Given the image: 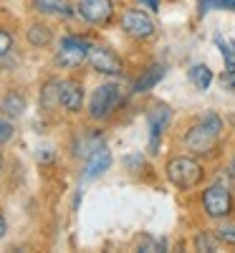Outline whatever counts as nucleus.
<instances>
[{
	"label": "nucleus",
	"instance_id": "423d86ee",
	"mask_svg": "<svg viewBox=\"0 0 235 253\" xmlns=\"http://www.w3.org/2000/svg\"><path fill=\"white\" fill-rule=\"evenodd\" d=\"M218 137H220V134H215L212 129H207V126L200 122V124H195V126H192V129L185 134V147H187L192 155H207L212 147H215Z\"/></svg>",
	"mask_w": 235,
	"mask_h": 253
},
{
	"label": "nucleus",
	"instance_id": "aec40b11",
	"mask_svg": "<svg viewBox=\"0 0 235 253\" xmlns=\"http://www.w3.org/2000/svg\"><path fill=\"white\" fill-rule=\"evenodd\" d=\"M167 248V243L164 241H155V238H139V243H137V251H144V253H155V251H164Z\"/></svg>",
	"mask_w": 235,
	"mask_h": 253
},
{
	"label": "nucleus",
	"instance_id": "0eeeda50",
	"mask_svg": "<svg viewBox=\"0 0 235 253\" xmlns=\"http://www.w3.org/2000/svg\"><path fill=\"white\" fill-rule=\"evenodd\" d=\"M91 69L99 71V74H106V76H119L121 74V61L114 51L104 48V46H91L89 48V58Z\"/></svg>",
	"mask_w": 235,
	"mask_h": 253
},
{
	"label": "nucleus",
	"instance_id": "2eb2a0df",
	"mask_svg": "<svg viewBox=\"0 0 235 253\" xmlns=\"http://www.w3.org/2000/svg\"><path fill=\"white\" fill-rule=\"evenodd\" d=\"M26 38H28V43H31V46H36V48H46V46H51L53 33H51V28L43 26V23H33V26L26 31Z\"/></svg>",
	"mask_w": 235,
	"mask_h": 253
},
{
	"label": "nucleus",
	"instance_id": "393cba45",
	"mask_svg": "<svg viewBox=\"0 0 235 253\" xmlns=\"http://www.w3.org/2000/svg\"><path fill=\"white\" fill-rule=\"evenodd\" d=\"M13 48V38L8 31H0V56H5L8 51Z\"/></svg>",
	"mask_w": 235,
	"mask_h": 253
},
{
	"label": "nucleus",
	"instance_id": "9b49d317",
	"mask_svg": "<svg viewBox=\"0 0 235 253\" xmlns=\"http://www.w3.org/2000/svg\"><path fill=\"white\" fill-rule=\"evenodd\" d=\"M112 167V152L101 144L99 150H94L89 157H86V167H83V180H94L99 175H104L106 170Z\"/></svg>",
	"mask_w": 235,
	"mask_h": 253
},
{
	"label": "nucleus",
	"instance_id": "a878e982",
	"mask_svg": "<svg viewBox=\"0 0 235 253\" xmlns=\"http://www.w3.org/2000/svg\"><path fill=\"white\" fill-rule=\"evenodd\" d=\"M124 165L134 170V167H139V165H142V155H129V157H124Z\"/></svg>",
	"mask_w": 235,
	"mask_h": 253
},
{
	"label": "nucleus",
	"instance_id": "39448f33",
	"mask_svg": "<svg viewBox=\"0 0 235 253\" xmlns=\"http://www.w3.org/2000/svg\"><path fill=\"white\" fill-rule=\"evenodd\" d=\"M169 119H172V112H169V107H164V104H157V107H152L147 112V124H149V152L157 155L159 152V137L162 132L167 129Z\"/></svg>",
	"mask_w": 235,
	"mask_h": 253
},
{
	"label": "nucleus",
	"instance_id": "20e7f679",
	"mask_svg": "<svg viewBox=\"0 0 235 253\" xmlns=\"http://www.w3.org/2000/svg\"><path fill=\"white\" fill-rule=\"evenodd\" d=\"M202 208L210 218H225L230 210H233V195H230V187L228 185H210L205 193H202Z\"/></svg>",
	"mask_w": 235,
	"mask_h": 253
},
{
	"label": "nucleus",
	"instance_id": "412c9836",
	"mask_svg": "<svg viewBox=\"0 0 235 253\" xmlns=\"http://www.w3.org/2000/svg\"><path fill=\"white\" fill-rule=\"evenodd\" d=\"M212 8H228L235 10V0H200V13H207Z\"/></svg>",
	"mask_w": 235,
	"mask_h": 253
},
{
	"label": "nucleus",
	"instance_id": "ddd939ff",
	"mask_svg": "<svg viewBox=\"0 0 235 253\" xmlns=\"http://www.w3.org/2000/svg\"><path fill=\"white\" fill-rule=\"evenodd\" d=\"M61 86H63V81L58 79H48L43 84V89H40V107L43 109H56L61 107Z\"/></svg>",
	"mask_w": 235,
	"mask_h": 253
},
{
	"label": "nucleus",
	"instance_id": "4be33fe9",
	"mask_svg": "<svg viewBox=\"0 0 235 253\" xmlns=\"http://www.w3.org/2000/svg\"><path fill=\"white\" fill-rule=\"evenodd\" d=\"M215 238H218V236H215ZM215 238H212L210 233H200V236L195 238V248H197V251H210V253L218 251V241H215Z\"/></svg>",
	"mask_w": 235,
	"mask_h": 253
},
{
	"label": "nucleus",
	"instance_id": "f8f14e48",
	"mask_svg": "<svg viewBox=\"0 0 235 253\" xmlns=\"http://www.w3.org/2000/svg\"><path fill=\"white\" fill-rule=\"evenodd\" d=\"M26 112V96L20 91H8L3 99H0V114H5L10 119L20 117Z\"/></svg>",
	"mask_w": 235,
	"mask_h": 253
},
{
	"label": "nucleus",
	"instance_id": "1a4fd4ad",
	"mask_svg": "<svg viewBox=\"0 0 235 253\" xmlns=\"http://www.w3.org/2000/svg\"><path fill=\"white\" fill-rule=\"evenodd\" d=\"M78 15L89 23H106L114 15V5L112 0H81L78 3Z\"/></svg>",
	"mask_w": 235,
	"mask_h": 253
},
{
	"label": "nucleus",
	"instance_id": "9d476101",
	"mask_svg": "<svg viewBox=\"0 0 235 253\" xmlns=\"http://www.w3.org/2000/svg\"><path fill=\"white\" fill-rule=\"evenodd\" d=\"M61 107L76 114L83 107V84L78 79H63V86H61Z\"/></svg>",
	"mask_w": 235,
	"mask_h": 253
},
{
	"label": "nucleus",
	"instance_id": "f257e3e1",
	"mask_svg": "<svg viewBox=\"0 0 235 253\" xmlns=\"http://www.w3.org/2000/svg\"><path fill=\"white\" fill-rule=\"evenodd\" d=\"M167 177H169L172 185H177L182 190H190L202 180V167L192 157H175V160L167 162Z\"/></svg>",
	"mask_w": 235,
	"mask_h": 253
},
{
	"label": "nucleus",
	"instance_id": "7ed1b4c3",
	"mask_svg": "<svg viewBox=\"0 0 235 253\" xmlns=\"http://www.w3.org/2000/svg\"><path fill=\"white\" fill-rule=\"evenodd\" d=\"M91 43L81 36H66L61 41V51L56 53V63L61 69H76L81 61L89 58Z\"/></svg>",
	"mask_w": 235,
	"mask_h": 253
},
{
	"label": "nucleus",
	"instance_id": "6e6552de",
	"mask_svg": "<svg viewBox=\"0 0 235 253\" xmlns=\"http://www.w3.org/2000/svg\"><path fill=\"white\" fill-rule=\"evenodd\" d=\"M121 28L132 38H149L155 33V20L142 10H126L121 15Z\"/></svg>",
	"mask_w": 235,
	"mask_h": 253
},
{
	"label": "nucleus",
	"instance_id": "f03ea898",
	"mask_svg": "<svg viewBox=\"0 0 235 253\" xmlns=\"http://www.w3.org/2000/svg\"><path fill=\"white\" fill-rule=\"evenodd\" d=\"M121 101V86L114 81L109 84H101V86L91 94V101H89V117L91 119H106Z\"/></svg>",
	"mask_w": 235,
	"mask_h": 253
},
{
	"label": "nucleus",
	"instance_id": "5701e85b",
	"mask_svg": "<svg viewBox=\"0 0 235 253\" xmlns=\"http://www.w3.org/2000/svg\"><path fill=\"white\" fill-rule=\"evenodd\" d=\"M13 132H15V126L10 124V117H0V144H8L13 139Z\"/></svg>",
	"mask_w": 235,
	"mask_h": 253
},
{
	"label": "nucleus",
	"instance_id": "c756f323",
	"mask_svg": "<svg viewBox=\"0 0 235 253\" xmlns=\"http://www.w3.org/2000/svg\"><path fill=\"white\" fill-rule=\"evenodd\" d=\"M233 175H235V160H233Z\"/></svg>",
	"mask_w": 235,
	"mask_h": 253
},
{
	"label": "nucleus",
	"instance_id": "cd10ccee",
	"mask_svg": "<svg viewBox=\"0 0 235 253\" xmlns=\"http://www.w3.org/2000/svg\"><path fill=\"white\" fill-rule=\"evenodd\" d=\"M5 228H8V225H5V218H3V215H0V238H3V236H5Z\"/></svg>",
	"mask_w": 235,
	"mask_h": 253
},
{
	"label": "nucleus",
	"instance_id": "b1692460",
	"mask_svg": "<svg viewBox=\"0 0 235 253\" xmlns=\"http://www.w3.org/2000/svg\"><path fill=\"white\" fill-rule=\"evenodd\" d=\"M207 129H212L215 134H220L223 132V119L218 117V114H212V112H207V114H202V119H200Z\"/></svg>",
	"mask_w": 235,
	"mask_h": 253
},
{
	"label": "nucleus",
	"instance_id": "dca6fc26",
	"mask_svg": "<svg viewBox=\"0 0 235 253\" xmlns=\"http://www.w3.org/2000/svg\"><path fill=\"white\" fill-rule=\"evenodd\" d=\"M101 147V132H91V134H83L76 147H74V155L76 157H89L94 150H99Z\"/></svg>",
	"mask_w": 235,
	"mask_h": 253
},
{
	"label": "nucleus",
	"instance_id": "a211bd4d",
	"mask_svg": "<svg viewBox=\"0 0 235 253\" xmlns=\"http://www.w3.org/2000/svg\"><path fill=\"white\" fill-rule=\"evenodd\" d=\"M190 81L195 84L200 91H205V89H210V84H212V71L205 66V63H195V66L190 69Z\"/></svg>",
	"mask_w": 235,
	"mask_h": 253
},
{
	"label": "nucleus",
	"instance_id": "4468645a",
	"mask_svg": "<svg viewBox=\"0 0 235 253\" xmlns=\"http://www.w3.org/2000/svg\"><path fill=\"white\" fill-rule=\"evenodd\" d=\"M33 10L43 15H71L74 8L69 5V0H33Z\"/></svg>",
	"mask_w": 235,
	"mask_h": 253
},
{
	"label": "nucleus",
	"instance_id": "c85d7f7f",
	"mask_svg": "<svg viewBox=\"0 0 235 253\" xmlns=\"http://www.w3.org/2000/svg\"><path fill=\"white\" fill-rule=\"evenodd\" d=\"M3 167H5V160H3V155H0V175H3Z\"/></svg>",
	"mask_w": 235,
	"mask_h": 253
},
{
	"label": "nucleus",
	"instance_id": "6ab92c4d",
	"mask_svg": "<svg viewBox=\"0 0 235 253\" xmlns=\"http://www.w3.org/2000/svg\"><path fill=\"white\" fill-rule=\"evenodd\" d=\"M218 241H223V243H230V246H235V223H220L218 225Z\"/></svg>",
	"mask_w": 235,
	"mask_h": 253
},
{
	"label": "nucleus",
	"instance_id": "bb28decb",
	"mask_svg": "<svg viewBox=\"0 0 235 253\" xmlns=\"http://www.w3.org/2000/svg\"><path fill=\"white\" fill-rule=\"evenodd\" d=\"M142 3H147L152 10H159V0H142Z\"/></svg>",
	"mask_w": 235,
	"mask_h": 253
},
{
	"label": "nucleus",
	"instance_id": "f3484780",
	"mask_svg": "<svg viewBox=\"0 0 235 253\" xmlns=\"http://www.w3.org/2000/svg\"><path fill=\"white\" fill-rule=\"evenodd\" d=\"M162 76H164V66H159V63H155L152 69H147L144 71V76L134 84V91H149L155 86V84H159L162 81Z\"/></svg>",
	"mask_w": 235,
	"mask_h": 253
}]
</instances>
